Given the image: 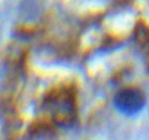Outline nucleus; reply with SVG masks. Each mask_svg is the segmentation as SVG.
I'll return each instance as SVG.
<instances>
[{"label":"nucleus","mask_w":149,"mask_h":140,"mask_svg":"<svg viewBox=\"0 0 149 140\" xmlns=\"http://www.w3.org/2000/svg\"><path fill=\"white\" fill-rule=\"evenodd\" d=\"M45 107L59 125L72 124L77 117L75 95L69 87L51 91L45 100Z\"/></svg>","instance_id":"1"},{"label":"nucleus","mask_w":149,"mask_h":140,"mask_svg":"<svg viewBox=\"0 0 149 140\" xmlns=\"http://www.w3.org/2000/svg\"><path fill=\"white\" fill-rule=\"evenodd\" d=\"M113 103L116 108L123 114L133 116L143 110L146 105V96L141 90L134 87H127L121 90L115 96Z\"/></svg>","instance_id":"2"},{"label":"nucleus","mask_w":149,"mask_h":140,"mask_svg":"<svg viewBox=\"0 0 149 140\" xmlns=\"http://www.w3.org/2000/svg\"><path fill=\"white\" fill-rule=\"evenodd\" d=\"M136 41L143 49L149 47V30L144 24H138L136 27Z\"/></svg>","instance_id":"3"}]
</instances>
